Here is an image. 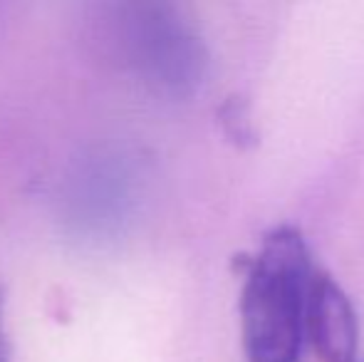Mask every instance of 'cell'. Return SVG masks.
Instances as JSON below:
<instances>
[{"label":"cell","mask_w":364,"mask_h":362,"mask_svg":"<svg viewBox=\"0 0 364 362\" xmlns=\"http://www.w3.org/2000/svg\"><path fill=\"white\" fill-rule=\"evenodd\" d=\"M112 45L144 87L168 100L193 97L206 82V40L176 5L127 3L114 8Z\"/></svg>","instance_id":"cell-2"},{"label":"cell","mask_w":364,"mask_h":362,"mask_svg":"<svg viewBox=\"0 0 364 362\" xmlns=\"http://www.w3.org/2000/svg\"><path fill=\"white\" fill-rule=\"evenodd\" d=\"M305 338L322 362H355L360 323L350 295L332 275L315 273L307 295Z\"/></svg>","instance_id":"cell-3"},{"label":"cell","mask_w":364,"mask_h":362,"mask_svg":"<svg viewBox=\"0 0 364 362\" xmlns=\"http://www.w3.org/2000/svg\"><path fill=\"white\" fill-rule=\"evenodd\" d=\"M0 362H13V348H10L8 330H5V298L0 288Z\"/></svg>","instance_id":"cell-4"},{"label":"cell","mask_w":364,"mask_h":362,"mask_svg":"<svg viewBox=\"0 0 364 362\" xmlns=\"http://www.w3.org/2000/svg\"><path fill=\"white\" fill-rule=\"evenodd\" d=\"M312 275L310 251L297 228L280 226L263 238L240 293V330L250 362H297Z\"/></svg>","instance_id":"cell-1"}]
</instances>
